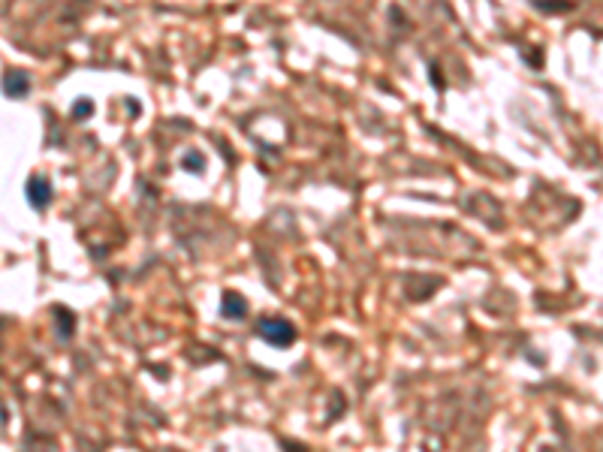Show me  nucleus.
<instances>
[{
	"instance_id": "1",
	"label": "nucleus",
	"mask_w": 603,
	"mask_h": 452,
	"mask_svg": "<svg viewBox=\"0 0 603 452\" xmlns=\"http://www.w3.org/2000/svg\"><path fill=\"white\" fill-rule=\"evenodd\" d=\"M257 335L272 347H290L296 341V326L290 320H284V316H266V320H260Z\"/></svg>"
},
{
	"instance_id": "2",
	"label": "nucleus",
	"mask_w": 603,
	"mask_h": 452,
	"mask_svg": "<svg viewBox=\"0 0 603 452\" xmlns=\"http://www.w3.org/2000/svg\"><path fill=\"white\" fill-rule=\"evenodd\" d=\"M25 196L34 208H45V205L52 202V184L45 178H30L25 187Z\"/></svg>"
},
{
	"instance_id": "3",
	"label": "nucleus",
	"mask_w": 603,
	"mask_h": 452,
	"mask_svg": "<svg viewBox=\"0 0 603 452\" xmlns=\"http://www.w3.org/2000/svg\"><path fill=\"white\" fill-rule=\"evenodd\" d=\"M220 314H224L226 320H244V316H248V305H244V299L239 292H226L224 305H220Z\"/></svg>"
},
{
	"instance_id": "4",
	"label": "nucleus",
	"mask_w": 603,
	"mask_h": 452,
	"mask_svg": "<svg viewBox=\"0 0 603 452\" xmlns=\"http://www.w3.org/2000/svg\"><path fill=\"white\" fill-rule=\"evenodd\" d=\"M3 85H6V97H25L28 94V88H30V78L25 76V73H19V69H10L6 73V78H3Z\"/></svg>"
},
{
	"instance_id": "5",
	"label": "nucleus",
	"mask_w": 603,
	"mask_h": 452,
	"mask_svg": "<svg viewBox=\"0 0 603 452\" xmlns=\"http://www.w3.org/2000/svg\"><path fill=\"white\" fill-rule=\"evenodd\" d=\"M181 166H184L187 172H202V166H205V163H202V157L196 154V151H190L184 160H181Z\"/></svg>"
}]
</instances>
